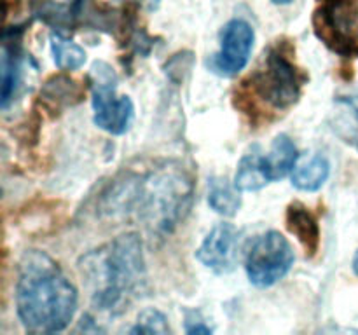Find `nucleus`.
Masks as SVG:
<instances>
[{
    "label": "nucleus",
    "mask_w": 358,
    "mask_h": 335,
    "mask_svg": "<svg viewBox=\"0 0 358 335\" xmlns=\"http://www.w3.org/2000/svg\"><path fill=\"white\" fill-rule=\"evenodd\" d=\"M41 98L51 108L72 107L83 100V89L76 80L65 75H55L45 80L41 89Z\"/></svg>",
    "instance_id": "nucleus-15"
},
{
    "label": "nucleus",
    "mask_w": 358,
    "mask_h": 335,
    "mask_svg": "<svg viewBox=\"0 0 358 335\" xmlns=\"http://www.w3.org/2000/svg\"><path fill=\"white\" fill-rule=\"evenodd\" d=\"M185 332L191 335L194 334H212V328L206 325V321L203 320L201 314L198 311H185Z\"/></svg>",
    "instance_id": "nucleus-20"
},
{
    "label": "nucleus",
    "mask_w": 358,
    "mask_h": 335,
    "mask_svg": "<svg viewBox=\"0 0 358 335\" xmlns=\"http://www.w3.org/2000/svg\"><path fill=\"white\" fill-rule=\"evenodd\" d=\"M77 267L93 307L110 316L122 314L149 292L143 243L136 232H124L87 251Z\"/></svg>",
    "instance_id": "nucleus-2"
},
{
    "label": "nucleus",
    "mask_w": 358,
    "mask_h": 335,
    "mask_svg": "<svg viewBox=\"0 0 358 335\" xmlns=\"http://www.w3.org/2000/svg\"><path fill=\"white\" fill-rule=\"evenodd\" d=\"M285 223L289 232L303 244L306 257H315L320 248V225L311 209L299 201L290 202L285 213Z\"/></svg>",
    "instance_id": "nucleus-11"
},
{
    "label": "nucleus",
    "mask_w": 358,
    "mask_h": 335,
    "mask_svg": "<svg viewBox=\"0 0 358 335\" xmlns=\"http://www.w3.org/2000/svg\"><path fill=\"white\" fill-rule=\"evenodd\" d=\"M306 75L289 58L285 49L273 45L264 56L261 68L250 77V93L257 94L266 105L287 110L297 103Z\"/></svg>",
    "instance_id": "nucleus-4"
},
{
    "label": "nucleus",
    "mask_w": 358,
    "mask_h": 335,
    "mask_svg": "<svg viewBox=\"0 0 358 335\" xmlns=\"http://www.w3.org/2000/svg\"><path fill=\"white\" fill-rule=\"evenodd\" d=\"M296 255L292 244L278 230H268L252 243L245 258L248 281L257 288H269L282 281L292 269Z\"/></svg>",
    "instance_id": "nucleus-7"
},
{
    "label": "nucleus",
    "mask_w": 358,
    "mask_h": 335,
    "mask_svg": "<svg viewBox=\"0 0 358 335\" xmlns=\"http://www.w3.org/2000/svg\"><path fill=\"white\" fill-rule=\"evenodd\" d=\"M91 93H93V121L108 135L121 136L129 131L135 121V105L131 98L117 96V73L108 63L96 61L91 66Z\"/></svg>",
    "instance_id": "nucleus-5"
},
{
    "label": "nucleus",
    "mask_w": 358,
    "mask_h": 335,
    "mask_svg": "<svg viewBox=\"0 0 358 335\" xmlns=\"http://www.w3.org/2000/svg\"><path fill=\"white\" fill-rule=\"evenodd\" d=\"M21 325L34 334H56L73 320L79 304L76 285L45 251L28 250L17 264L14 288Z\"/></svg>",
    "instance_id": "nucleus-3"
},
{
    "label": "nucleus",
    "mask_w": 358,
    "mask_h": 335,
    "mask_svg": "<svg viewBox=\"0 0 358 335\" xmlns=\"http://www.w3.org/2000/svg\"><path fill=\"white\" fill-rule=\"evenodd\" d=\"M194 174L182 161H159L147 170H124L98 198L107 218H135L154 234H170L189 215L194 202Z\"/></svg>",
    "instance_id": "nucleus-1"
},
{
    "label": "nucleus",
    "mask_w": 358,
    "mask_h": 335,
    "mask_svg": "<svg viewBox=\"0 0 358 335\" xmlns=\"http://www.w3.org/2000/svg\"><path fill=\"white\" fill-rule=\"evenodd\" d=\"M268 184H271V181L266 174L262 152L255 147L252 152L241 157L236 174H234V187L240 192H257Z\"/></svg>",
    "instance_id": "nucleus-13"
},
{
    "label": "nucleus",
    "mask_w": 358,
    "mask_h": 335,
    "mask_svg": "<svg viewBox=\"0 0 358 335\" xmlns=\"http://www.w3.org/2000/svg\"><path fill=\"white\" fill-rule=\"evenodd\" d=\"M262 159L269 181H278L296 170L299 152L290 136L278 135L273 140L269 152L262 154Z\"/></svg>",
    "instance_id": "nucleus-12"
},
{
    "label": "nucleus",
    "mask_w": 358,
    "mask_h": 335,
    "mask_svg": "<svg viewBox=\"0 0 358 335\" xmlns=\"http://www.w3.org/2000/svg\"><path fill=\"white\" fill-rule=\"evenodd\" d=\"M255 44V31L248 21L234 17L220 34V49L212 58V68L219 75H238L250 61Z\"/></svg>",
    "instance_id": "nucleus-8"
},
{
    "label": "nucleus",
    "mask_w": 358,
    "mask_h": 335,
    "mask_svg": "<svg viewBox=\"0 0 358 335\" xmlns=\"http://www.w3.org/2000/svg\"><path fill=\"white\" fill-rule=\"evenodd\" d=\"M336 103H338L343 110L348 112L352 121L355 122V126L346 129L341 136L346 140V142L352 143L353 147H357L358 149V87L352 94H348V96H339L338 100H336Z\"/></svg>",
    "instance_id": "nucleus-19"
},
{
    "label": "nucleus",
    "mask_w": 358,
    "mask_h": 335,
    "mask_svg": "<svg viewBox=\"0 0 358 335\" xmlns=\"http://www.w3.org/2000/svg\"><path fill=\"white\" fill-rule=\"evenodd\" d=\"M329 174H331V163L324 154H317L308 163L296 166L290 180L297 191L317 192L329 180Z\"/></svg>",
    "instance_id": "nucleus-14"
},
{
    "label": "nucleus",
    "mask_w": 358,
    "mask_h": 335,
    "mask_svg": "<svg viewBox=\"0 0 358 335\" xmlns=\"http://www.w3.org/2000/svg\"><path fill=\"white\" fill-rule=\"evenodd\" d=\"M170 332L168 327V320L161 311L149 307V309H143L142 313L136 318L135 327L129 330V334H157L164 335Z\"/></svg>",
    "instance_id": "nucleus-18"
},
{
    "label": "nucleus",
    "mask_w": 358,
    "mask_h": 335,
    "mask_svg": "<svg viewBox=\"0 0 358 335\" xmlns=\"http://www.w3.org/2000/svg\"><path fill=\"white\" fill-rule=\"evenodd\" d=\"M142 2L145 3L147 9H149L150 13L157 10V9H159V6H161V0H142Z\"/></svg>",
    "instance_id": "nucleus-21"
},
{
    "label": "nucleus",
    "mask_w": 358,
    "mask_h": 335,
    "mask_svg": "<svg viewBox=\"0 0 358 335\" xmlns=\"http://www.w3.org/2000/svg\"><path fill=\"white\" fill-rule=\"evenodd\" d=\"M292 2L294 0H271V3H275V6H289Z\"/></svg>",
    "instance_id": "nucleus-23"
},
{
    "label": "nucleus",
    "mask_w": 358,
    "mask_h": 335,
    "mask_svg": "<svg viewBox=\"0 0 358 335\" xmlns=\"http://www.w3.org/2000/svg\"><path fill=\"white\" fill-rule=\"evenodd\" d=\"M208 204L219 215L231 216L236 215L241 208L240 191L227 181L224 177H213L208 184Z\"/></svg>",
    "instance_id": "nucleus-16"
},
{
    "label": "nucleus",
    "mask_w": 358,
    "mask_h": 335,
    "mask_svg": "<svg viewBox=\"0 0 358 335\" xmlns=\"http://www.w3.org/2000/svg\"><path fill=\"white\" fill-rule=\"evenodd\" d=\"M21 35H23V27H14V30L3 31L2 58H0V105L2 108L9 107L21 82V73H23Z\"/></svg>",
    "instance_id": "nucleus-10"
},
{
    "label": "nucleus",
    "mask_w": 358,
    "mask_h": 335,
    "mask_svg": "<svg viewBox=\"0 0 358 335\" xmlns=\"http://www.w3.org/2000/svg\"><path fill=\"white\" fill-rule=\"evenodd\" d=\"M49 42H51L52 59H55L56 66L59 70L73 72V70H79L86 63V51L79 44L59 34V31H52Z\"/></svg>",
    "instance_id": "nucleus-17"
},
{
    "label": "nucleus",
    "mask_w": 358,
    "mask_h": 335,
    "mask_svg": "<svg viewBox=\"0 0 358 335\" xmlns=\"http://www.w3.org/2000/svg\"><path fill=\"white\" fill-rule=\"evenodd\" d=\"M352 267H353V272L358 276V250L355 251V255H353V262H352Z\"/></svg>",
    "instance_id": "nucleus-22"
},
{
    "label": "nucleus",
    "mask_w": 358,
    "mask_h": 335,
    "mask_svg": "<svg viewBox=\"0 0 358 335\" xmlns=\"http://www.w3.org/2000/svg\"><path fill=\"white\" fill-rule=\"evenodd\" d=\"M313 31L343 58H358V0H317Z\"/></svg>",
    "instance_id": "nucleus-6"
},
{
    "label": "nucleus",
    "mask_w": 358,
    "mask_h": 335,
    "mask_svg": "<svg viewBox=\"0 0 358 335\" xmlns=\"http://www.w3.org/2000/svg\"><path fill=\"white\" fill-rule=\"evenodd\" d=\"M241 250V230L229 222H220L206 234L196 258L215 274H229L236 269Z\"/></svg>",
    "instance_id": "nucleus-9"
}]
</instances>
